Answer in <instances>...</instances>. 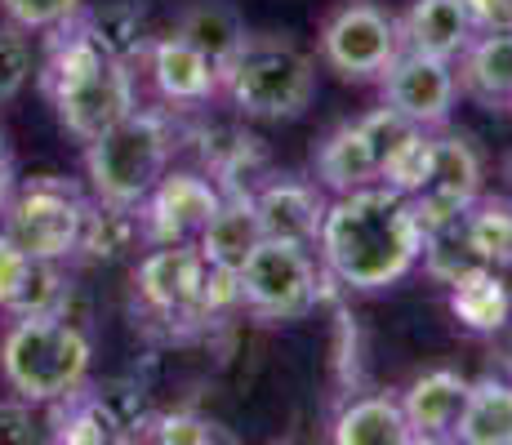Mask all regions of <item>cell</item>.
Returning <instances> with one entry per match:
<instances>
[{
  "label": "cell",
  "instance_id": "cell-1",
  "mask_svg": "<svg viewBox=\"0 0 512 445\" xmlns=\"http://www.w3.org/2000/svg\"><path fill=\"white\" fill-rule=\"evenodd\" d=\"M317 254L330 281L343 290H388L419 267L423 227L406 192L388 183H366L339 192L326 205L317 236Z\"/></svg>",
  "mask_w": 512,
  "mask_h": 445
},
{
  "label": "cell",
  "instance_id": "cell-2",
  "mask_svg": "<svg viewBox=\"0 0 512 445\" xmlns=\"http://www.w3.org/2000/svg\"><path fill=\"white\" fill-rule=\"evenodd\" d=\"M54 45L45 58V94L58 112V125L76 138V143H94L103 130H112L121 116H130L134 107V76L130 63L116 58L90 23H63L54 27Z\"/></svg>",
  "mask_w": 512,
  "mask_h": 445
},
{
  "label": "cell",
  "instance_id": "cell-3",
  "mask_svg": "<svg viewBox=\"0 0 512 445\" xmlns=\"http://www.w3.org/2000/svg\"><path fill=\"white\" fill-rule=\"evenodd\" d=\"M219 89L254 121H294L317 98V58L290 36L245 32L241 49L223 63Z\"/></svg>",
  "mask_w": 512,
  "mask_h": 445
},
{
  "label": "cell",
  "instance_id": "cell-4",
  "mask_svg": "<svg viewBox=\"0 0 512 445\" xmlns=\"http://www.w3.org/2000/svg\"><path fill=\"white\" fill-rule=\"evenodd\" d=\"M94 343L67 316H14L0 339V374L9 392L36 405H54L85 388Z\"/></svg>",
  "mask_w": 512,
  "mask_h": 445
},
{
  "label": "cell",
  "instance_id": "cell-5",
  "mask_svg": "<svg viewBox=\"0 0 512 445\" xmlns=\"http://www.w3.org/2000/svg\"><path fill=\"white\" fill-rule=\"evenodd\" d=\"M174 156V130L161 112L134 107L130 116L103 130L94 143H85V174L103 205L139 210L161 174L170 170Z\"/></svg>",
  "mask_w": 512,
  "mask_h": 445
},
{
  "label": "cell",
  "instance_id": "cell-6",
  "mask_svg": "<svg viewBox=\"0 0 512 445\" xmlns=\"http://www.w3.org/2000/svg\"><path fill=\"white\" fill-rule=\"evenodd\" d=\"M236 290H241V308L259 321H299L321 303L326 276L317 272L308 245L263 236L250 259L236 267Z\"/></svg>",
  "mask_w": 512,
  "mask_h": 445
},
{
  "label": "cell",
  "instance_id": "cell-7",
  "mask_svg": "<svg viewBox=\"0 0 512 445\" xmlns=\"http://www.w3.org/2000/svg\"><path fill=\"white\" fill-rule=\"evenodd\" d=\"M90 214V201L63 178H32L5 201L0 232L27 250L32 259H72L81 245V227Z\"/></svg>",
  "mask_w": 512,
  "mask_h": 445
},
{
  "label": "cell",
  "instance_id": "cell-8",
  "mask_svg": "<svg viewBox=\"0 0 512 445\" xmlns=\"http://www.w3.org/2000/svg\"><path fill=\"white\" fill-rule=\"evenodd\" d=\"M321 58L343 81H379L392 67V58L406 49L401 18H392L374 0H343L321 23Z\"/></svg>",
  "mask_w": 512,
  "mask_h": 445
},
{
  "label": "cell",
  "instance_id": "cell-9",
  "mask_svg": "<svg viewBox=\"0 0 512 445\" xmlns=\"http://www.w3.org/2000/svg\"><path fill=\"white\" fill-rule=\"evenodd\" d=\"M410 130H419V125H410L392 107H379V112L361 116V121L339 125L317 147V183L334 196L366 183H383V165H388V156L397 152V143Z\"/></svg>",
  "mask_w": 512,
  "mask_h": 445
},
{
  "label": "cell",
  "instance_id": "cell-10",
  "mask_svg": "<svg viewBox=\"0 0 512 445\" xmlns=\"http://www.w3.org/2000/svg\"><path fill=\"white\" fill-rule=\"evenodd\" d=\"M210 263H205L196 241H170L152 245V254L139 263V299L152 316L170 325H196L201 321V290Z\"/></svg>",
  "mask_w": 512,
  "mask_h": 445
},
{
  "label": "cell",
  "instance_id": "cell-11",
  "mask_svg": "<svg viewBox=\"0 0 512 445\" xmlns=\"http://www.w3.org/2000/svg\"><path fill=\"white\" fill-rule=\"evenodd\" d=\"M379 81H383V107H392V112L406 116L419 130H437V125H446L450 112H455L459 76H455L450 58L401 49Z\"/></svg>",
  "mask_w": 512,
  "mask_h": 445
},
{
  "label": "cell",
  "instance_id": "cell-12",
  "mask_svg": "<svg viewBox=\"0 0 512 445\" xmlns=\"http://www.w3.org/2000/svg\"><path fill=\"white\" fill-rule=\"evenodd\" d=\"M481 196V156L468 138L459 134H441L432 138V165L423 174V183L410 192L415 219L423 232L446 227L455 219H464V210Z\"/></svg>",
  "mask_w": 512,
  "mask_h": 445
},
{
  "label": "cell",
  "instance_id": "cell-13",
  "mask_svg": "<svg viewBox=\"0 0 512 445\" xmlns=\"http://www.w3.org/2000/svg\"><path fill=\"white\" fill-rule=\"evenodd\" d=\"M223 192L214 178L196 170H165L161 183L147 192L139 205L143 241L147 245H170V241H196L210 214L219 210Z\"/></svg>",
  "mask_w": 512,
  "mask_h": 445
},
{
  "label": "cell",
  "instance_id": "cell-14",
  "mask_svg": "<svg viewBox=\"0 0 512 445\" xmlns=\"http://www.w3.org/2000/svg\"><path fill=\"white\" fill-rule=\"evenodd\" d=\"M254 214H259L263 236L272 241H294V245H317L321 219H326V196L321 183H303V178H268L254 187Z\"/></svg>",
  "mask_w": 512,
  "mask_h": 445
},
{
  "label": "cell",
  "instance_id": "cell-15",
  "mask_svg": "<svg viewBox=\"0 0 512 445\" xmlns=\"http://www.w3.org/2000/svg\"><path fill=\"white\" fill-rule=\"evenodd\" d=\"M472 383L459 370H428L401 397L410 441H455Z\"/></svg>",
  "mask_w": 512,
  "mask_h": 445
},
{
  "label": "cell",
  "instance_id": "cell-16",
  "mask_svg": "<svg viewBox=\"0 0 512 445\" xmlns=\"http://www.w3.org/2000/svg\"><path fill=\"white\" fill-rule=\"evenodd\" d=\"M147 58H152V81L161 89L165 103L201 107L219 94V67H214L192 41H183L179 32L152 41Z\"/></svg>",
  "mask_w": 512,
  "mask_h": 445
},
{
  "label": "cell",
  "instance_id": "cell-17",
  "mask_svg": "<svg viewBox=\"0 0 512 445\" xmlns=\"http://www.w3.org/2000/svg\"><path fill=\"white\" fill-rule=\"evenodd\" d=\"M459 94L481 107L512 103V32H477L459 54Z\"/></svg>",
  "mask_w": 512,
  "mask_h": 445
},
{
  "label": "cell",
  "instance_id": "cell-18",
  "mask_svg": "<svg viewBox=\"0 0 512 445\" xmlns=\"http://www.w3.org/2000/svg\"><path fill=\"white\" fill-rule=\"evenodd\" d=\"M259 241H263V227H259V214H254V196L250 192H228L223 196L219 210L210 214V223H205L201 236H196L205 263L228 267V272H236V267L250 259Z\"/></svg>",
  "mask_w": 512,
  "mask_h": 445
},
{
  "label": "cell",
  "instance_id": "cell-19",
  "mask_svg": "<svg viewBox=\"0 0 512 445\" xmlns=\"http://www.w3.org/2000/svg\"><path fill=\"white\" fill-rule=\"evenodd\" d=\"M450 312L472 334H504L512 321V290L499 267H468L459 281H450Z\"/></svg>",
  "mask_w": 512,
  "mask_h": 445
},
{
  "label": "cell",
  "instance_id": "cell-20",
  "mask_svg": "<svg viewBox=\"0 0 512 445\" xmlns=\"http://www.w3.org/2000/svg\"><path fill=\"white\" fill-rule=\"evenodd\" d=\"M472 36L477 32H472L464 0H415L406 9V18H401V41H406V49L450 58V63L464 54V45Z\"/></svg>",
  "mask_w": 512,
  "mask_h": 445
},
{
  "label": "cell",
  "instance_id": "cell-21",
  "mask_svg": "<svg viewBox=\"0 0 512 445\" xmlns=\"http://www.w3.org/2000/svg\"><path fill=\"white\" fill-rule=\"evenodd\" d=\"M54 441H67V445H103V441H121L130 437V423L116 414L112 397L103 392H72V397L54 401Z\"/></svg>",
  "mask_w": 512,
  "mask_h": 445
},
{
  "label": "cell",
  "instance_id": "cell-22",
  "mask_svg": "<svg viewBox=\"0 0 512 445\" xmlns=\"http://www.w3.org/2000/svg\"><path fill=\"white\" fill-rule=\"evenodd\" d=\"M174 32H179L183 41H192L223 72V63H228L236 49H241V41H245V32H250V27H245V18L236 14L228 0H196V5L183 9V18H179V27H174Z\"/></svg>",
  "mask_w": 512,
  "mask_h": 445
},
{
  "label": "cell",
  "instance_id": "cell-23",
  "mask_svg": "<svg viewBox=\"0 0 512 445\" xmlns=\"http://www.w3.org/2000/svg\"><path fill=\"white\" fill-rule=\"evenodd\" d=\"M339 445H406L410 428L397 397H357L339 410L330 432Z\"/></svg>",
  "mask_w": 512,
  "mask_h": 445
},
{
  "label": "cell",
  "instance_id": "cell-24",
  "mask_svg": "<svg viewBox=\"0 0 512 445\" xmlns=\"http://www.w3.org/2000/svg\"><path fill=\"white\" fill-rule=\"evenodd\" d=\"M464 241L486 267L512 272V196H477L464 210Z\"/></svg>",
  "mask_w": 512,
  "mask_h": 445
},
{
  "label": "cell",
  "instance_id": "cell-25",
  "mask_svg": "<svg viewBox=\"0 0 512 445\" xmlns=\"http://www.w3.org/2000/svg\"><path fill=\"white\" fill-rule=\"evenodd\" d=\"M455 441H464V445H512V383H504V379L472 383Z\"/></svg>",
  "mask_w": 512,
  "mask_h": 445
},
{
  "label": "cell",
  "instance_id": "cell-26",
  "mask_svg": "<svg viewBox=\"0 0 512 445\" xmlns=\"http://www.w3.org/2000/svg\"><path fill=\"white\" fill-rule=\"evenodd\" d=\"M134 241H143V223H139V210H121V205H90L85 214V227H81V245L76 254L85 259H121L125 250H134Z\"/></svg>",
  "mask_w": 512,
  "mask_h": 445
},
{
  "label": "cell",
  "instance_id": "cell-27",
  "mask_svg": "<svg viewBox=\"0 0 512 445\" xmlns=\"http://www.w3.org/2000/svg\"><path fill=\"white\" fill-rule=\"evenodd\" d=\"M143 437L161 441V445H210V441H228V432L219 428V423L201 419V414H156V419H147V432Z\"/></svg>",
  "mask_w": 512,
  "mask_h": 445
},
{
  "label": "cell",
  "instance_id": "cell-28",
  "mask_svg": "<svg viewBox=\"0 0 512 445\" xmlns=\"http://www.w3.org/2000/svg\"><path fill=\"white\" fill-rule=\"evenodd\" d=\"M27 76H32V45H27L23 27L0 23V103L23 94Z\"/></svg>",
  "mask_w": 512,
  "mask_h": 445
},
{
  "label": "cell",
  "instance_id": "cell-29",
  "mask_svg": "<svg viewBox=\"0 0 512 445\" xmlns=\"http://www.w3.org/2000/svg\"><path fill=\"white\" fill-rule=\"evenodd\" d=\"M85 0H0L9 23H18L23 32H54V27L72 23L81 14Z\"/></svg>",
  "mask_w": 512,
  "mask_h": 445
},
{
  "label": "cell",
  "instance_id": "cell-30",
  "mask_svg": "<svg viewBox=\"0 0 512 445\" xmlns=\"http://www.w3.org/2000/svg\"><path fill=\"white\" fill-rule=\"evenodd\" d=\"M45 419L36 414V401L27 397H9L0 401V445H32L45 437Z\"/></svg>",
  "mask_w": 512,
  "mask_h": 445
},
{
  "label": "cell",
  "instance_id": "cell-31",
  "mask_svg": "<svg viewBox=\"0 0 512 445\" xmlns=\"http://www.w3.org/2000/svg\"><path fill=\"white\" fill-rule=\"evenodd\" d=\"M27 267H32V254L18 250V245L0 232V308H9V303H14V294L23 290Z\"/></svg>",
  "mask_w": 512,
  "mask_h": 445
},
{
  "label": "cell",
  "instance_id": "cell-32",
  "mask_svg": "<svg viewBox=\"0 0 512 445\" xmlns=\"http://www.w3.org/2000/svg\"><path fill=\"white\" fill-rule=\"evenodd\" d=\"M472 32H512V0H464Z\"/></svg>",
  "mask_w": 512,
  "mask_h": 445
},
{
  "label": "cell",
  "instance_id": "cell-33",
  "mask_svg": "<svg viewBox=\"0 0 512 445\" xmlns=\"http://www.w3.org/2000/svg\"><path fill=\"white\" fill-rule=\"evenodd\" d=\"M504 178H508V183H512V152L504 156Z\"/></svg>",
  "mask_w": 512,
  "mask_h": 445
},
{
  "label": "cell",
  "instance_id": "cell-34",
  "mask_svg": "<svg viewBox=\"0 0 512 445\" xmlns=\"http://www.w3.org/2000/svg\"><path fill=\"white\" fill-rule=\"evenodd\" d=\"M0 178H5V138H0Z\"/></svg>",
  "mask_w": 512,
  "mask_h": 445
},
{
  "label": "cell",
  "instance_id": "cell-35",
  "mask_svg": "<svg viewBox=\"0 0 512 445\" xmlns=\"http://www.w3.org/2000/svg\"><path fill=\"white\" fill-rule=\"evenodd\" d=\"M5 201L9 196H5V178H0V214H5Z\"/></svg>",
  "mask_w": 512,
  "mask_h": 445
},
{
  "label": "cell",
  "instance_id": "cell-36",
  "mask_svg": "<svg viewBox=\"0 0 512 445\" xmlns=\"http://www.w3.org/2000/svg\"><path fill=\"white\" fill-rule=\"evenodd\" d=\"M504 334H508V348H512V321H508V325H504Z\"/></svg>",
  "mask_w": 512,
  "mask_h": 445
},
{
  "label": "cell",
  "instance_id": "cell-37",
  "mask_svg": "<svg viewBox=\"0 0 512 445\" xmlns=\"http://www.w3.org/2000/svg\"><path fill=\"white\" fill-rule=\"evenodd\" d=\"M508 107H512V103H508Z\"/></svg>",
  "mask_w": 512,
  "mask_h": 445
}]
</instances>
